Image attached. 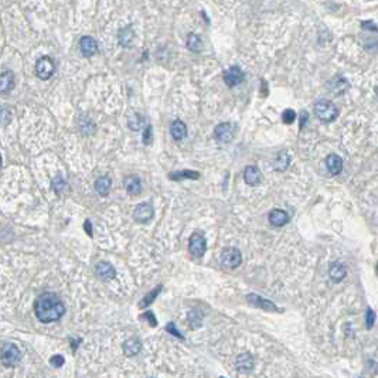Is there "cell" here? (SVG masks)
<instances>
[{
  "instance_id": "4fadbf2b",
  "label": "cell",
  "mask_w": 378,
  "mask_h": 378,
  "mask_svg": "<svg viewBox=\"0 0 378 378\" xmlns=\"http://www.w3.org/2000/svg\"><path fill=\"white\" fill-rule=\"evenodd\" d=\"M135 40V31L132 28V26H126L121 28L118 31V41L122 47H126V49H131L132 44H134Z\"/></svg>"
},
{
  "instance_id": "277c9868",
  "label": "cell",
  "mask_w": 378,
  "mask_h": 378,
  "mask_svg": "<svg viewBox=\"0 0 378 378\" xmlns=\"http://www.w3.org/2000/svg\"><path fill=\"white\" fill-rule=\"evenodd\" d=\"M243 262V255L240 252V249L234 248V246H230V248H225L222 249L221 252V264L227 268H238Z\"/></svg>"
},
{
  "instance_id": "ab89813d",
  "label": "cell",
  "mask_w": 378,
  "mask_h": 378,
  "mask_svg": "<svg viewBox=\"0 0 378 378\" xmlns=\"http://www.w3.org/2000/svg\"><path fill=\"white\" fill-rule=\"evenodd\" d=\"M84 230H85V232L89 237H92V225H91V221L89 220H86L84 222Z\"/></svg>"
},
{
  "instance_id": "cb8c5ba5",
  "label": "cell",
  "mask_w": 378,
  "mask_h": 378,
  "mask_svg": "<svg viewBox=\"0 0 378 378\" xmlns=\"http://www.w3.org/2000/svg\"><path fill=\"white\" fill-rule=\"evenodd\" d=\"M187 49L193 53H200L203 50V40L198 34H194V33H190L187 36Z\"/></svg>"
},
{
  "instance_id": "7bdbcfd3",
  "label": "cell",
  "mask_w": 378,
  "mask_h": 378,
  "mask_svg": "<svg viewBox=\"0 0 378 378\" xmlns=\"http://www.w3.org/2000/svg\"><path fill=\"white\" fill-rule=\"evenodd\" d=\"M0 167H1V156H0Z\"/></svg>"
},
{
  "instance_id": "5bb4252c",
  "label": "cell",
  "mask_w": 378,
  "mask_h": 378,
  "mask_svg": "<svg viewBox=\"0 0 378 378\" xmlns=\"http://www.w3.org/2000/svg\"><path fill=\"white\" fill-rule=\"evenodd\" d=\"M16 85V77L12 71H4L0 74V94L10 92Z\"/></svg>"
},
{
  "instance_id": "ba28073f",
  "label": "cell",
  "mask_w": 378,
  "mask_h": 378,
  "mask_svg": "<svg viewBox=\"0 0 378 378\" xmlns=\"http://www.w3.org/2000/svg\"><path fill=\"white\" fill-rule=\"evenodd\" d=\"M153 216H155V210H153V206L150 203H140L134 210L135 221H137L140 224H145L147 221H150L153 218Z\"/></svg>"
},
{
  "instance_id": "8d00e7d4",
  "label": "cell",
  "mask_w": 378,
  "mask_h": 378,
  "mask_svg": "<svg viewBox=\"0 0 378 378\" xmlns=\"http://www.w3.org/2000/svg\"><path fill=\"white\" fill-rule=\"evenodd\" d=\"M166 330L169 331V333H171L173 336H176V337H179V339H183V336L179 333V330L176 329V326H174V323H169L167 326H166Z\"/></svg>"
},
{
  "instance_id": "f546056e",
  "label": "cell",
  "mask_w": 378,
  "mask_h": 378,
  "mask_svg": "<svg viewBox=\"0 0 378 378\" xmlns=\"http://www.w3.org/2000/svg\"><path fill=\"white\" fill-rule=\"evenodd\" d=\"M189 320H190V324H191V327H200L201 326V320H203V313L200 312V310H193V312H190L189 313Z\"/></svg>"
},
{
  "instance_id": "6da1fadb",
  "label": "cell",
  "mask_w": 378,
  "mask_h": 378,
  "mask_svg": "<svg viewBox=\"0 0 378 378\" xmlns=\"http://www.w3.org/2000/svg\"><path fill=\"white\" fill-rule=\"evenodd\" d=\"M34 313L43 323H53L65 315V306L58 295L53 292L41 293L34 302Z\"/></svg>"
},
{
  "instance_id": "83f0119b",
  "label": "cell",
  "mask_w": 378,
  "mask_h": 378,
  "mask_svg": "<svg viewBox=\"0 0 378 378\" xmlns=\"http://www.w3.org/2000/svg\"><path fill=\"white\" fill-rule=\"evenodd\" d=\"M51 186H53V190H54L57 194H62V193H65V191L68 190V184H67V182L62 179L61 176H57V177L53 180Z\"/></svg>"
},
{
  "instance_id": "d4e9b609",
  "label": "cell",
  "mask_w": 378,
  "mask_h": 378,
  "mask_svg": "<svg viewBox=\"0 0 378 378\" xmlns=\"http://www.w3.org/2000/svg\"><path fill=\"white\" fill-rule=\"evenodd\" d=\"M162 288H163V286H162V285H159V286H156L153 291H150V292L147 293L146 296L142 299V302L139 303V307H140V309H146L147 306L152 305V303L155 302V299L158 297L159 293L162 292Z\"/></svg>"
},
{
  "instance_id": "3957f363",
  "label": "cell",
  "mask_w": 378,
  "mask_h": 378,
  "mask_svg": "<svg viewBox=\"0 0 378 378\" xmlns=\"http://www.w3.org/2000/svg\"><path fill=\"white\" fill-rule=\"evenodd\" d=\"M22 360V353L19 347L12 343H4L0 349V361L4 367L17 366Z\"/></svg>"
},
{
  "instance_id": "7a4b0ae2",
  "label": "cell",
  "mask_w": 378,
  "mask_h": 378,
  "mask_svg": "<svg viewBox=\"0 0 378 378\" xmlns=\"http://www.w3.org/2000/svg\"><path fill=\"white\" fill-rule=\"evenodd\" d=\"M315 115L319 121L324 123L333 122L339 116V109L337 107L327 99H322L315 104Z\"/></svg>"
},
{
  "instance_id": "9a60e30c",
  "label": "cell",
  "mask_w": 378,
  "mask_h": 378,
  "mask_svg": "<svg viewBox=\"0 0 378 378\" xmlns=\"http://www.w3.org/2000/svg\"><path fill=\"white\" fill-rule=\"evenodd\" d=\"M244 180L245 183L249 184V186H256V184L261 183L262 174L255 166H246L244 170Z\"/></svg>"
},
{
  "instance_id": "e575fe53",
  "label": "cell",
  "mask_w": 378,
  "mask_h": 378,
  "mask_svg": "<svg viewBox=\"0 0 378 378\" xmlns=\"http://www.w3.org/2000/svg\"><path fill=\"white\" fill-rule=\"evenodd\" d=\"M140 319H146V320H149V324H150L152 327H156V326H158V320H156V317H155V315H153L150 310L145 312V313L140 316Z\"/></svg>"
},
{
  "instance_id": "8fae6325",
  "label": "cell",
  "mask_w": 378,
  "mask_h": 378,
  "mask_svg": "<svg viewBox=\"0 0 378 378\" xmlns=\"http://www.w3.org/2000/svg\"><path fill=\"white\" fill-rule=\"evenodd\" d=\"M123 186H125V190L131 195H139L142 193V182L137 176L134 174L126 176L123 180Z\"/></svg>"
},
{
  "instance_id": "4316f807",
  "label": "cell",
  "mask_w": 378,
  "mask_h": 378,
  "mask_svg": "<svg viewBox=\"0 0 378 378\" xmlns=\"http://www.w3.org/2000/svg\"><path fill=\"white\" fill-rule=\"evenodd\" d=\"M171 180H183V179H198L200 177V174L197 173V171L193 170H183V171H176V173H171L170 176Z\"/></svg>"
},
{
  "instance_id": "b9f144b4",
  "label": "cell",
  "mask_w": 378,
  "mask_h": 378,
  "mask_svg": "<svg viewBox=\"0 0 378 378\" xmlns=\"http://www.w3.org/2000/svg\"><path fill=\"white\" fill-rule=\"evenodd\" d=\"M376 272H377V275H378V264H377V267H376Z\"/></svg>"
},
{
  "instance_id": "e0dca14e",
  "label": "cell",
  "mask_w": 378,
  "mask_h": 378,
  "mask_svg": "<svg viewBox=\"0 0 378 378\" xmlns=\"http://www.w3.org/2000/svg\"><path fill=\"white\" fill-rule=\"evenodd\" d=\"M95 273L104 279H113L116 276V270L109 262H99L95 267Z\"/></svg>"
},
{
  "instance_id": "d590c367",
  "label": "cell",
  "mask_w": 378,
  "mask_h": 378,
  "mask_svg": "<svg viewBox=\"0 0 378 378\" xmlns=\"http://www.w3.org/2000/svg\"><path fill=\"white\" fill-rule=\"evenodd\" d=\"M152 136H153L152 125H147L146 131H145V134H143V143H145V145H150V143H152Z\"/></svg>"
},
{
  "instance_id": "30bf717a",
  "label": "cell",
  "mask_w": 378,
  "mask_h": 378,
  "mask_svg": "<svg viewBox=\"0 0 378 378\" xmlns=\"http://www.w3.org/2000/svg\"><path fill=\"white\" fill-rule=\"evenodd\" d=\"M80 49L84 57H92L98 51V43L91 36H84L80 40Z\"/></svg>"
},
{
  "instance_id": "44dd1931",
  "label": "cell",
  "mask_w": 378,
  "mask_h": 378,
  "mask_svg": "<svg viewBox=\"0 0 378 378\" xmlns=\"http://www.w3.org/2000/svg\"><path fill=\"white\" fill-rule=\"evenodd\" d=\"M110 186H112V182H110L109 177L108 176H101V177H98L97 182H95V190H97L98 194L105 197L109 193Z\"/></svg>"
},
{
  "instance_id": "ffe728a7",
  "label": "cell",
  "mask_w": 378,
  "mask_h": 378,
  "mask_svg": "<svg viewBox=\"0 0 378 378\" xmlns=\"http://www.w3.org/2000/svg\"><path fill=\"white\" fill-rule=\"evenodd\" d=\"M170 134L174 140H182V139H184V137L187 136V126H186V123H184L183 121H180V119L174 121L170 126Z\"/></svg>"
},
{
  "instance_id": "5b68a950",
  "label": "cell",
  "mask_w": 378,
  "mask_h": 378,
  "mask_svg": "<svg viewBox=\"0 0 378 378\" xmlns=\"http://www.w3.org/2000/svg\"><path fill=\"white\" fill-rule=\"evenodd\" d=\"M55 71V65L54 61L50 58L49 55H44L41 58H38L36 62V74L40 80H50L53 77V74Z\"/></svg>"
},
{
  "instance_id": "836d02e7",
  "label": "cell",
  "mask_w": 378,
  "mask_h": 378,
  "mask_svg": "<svg viewBox=\"0 0 378 378\" xmlns=\"http://www.w3.org/2000/svg\"><path fill=\"white\" fill-rule=\"evenodd\" d=\"M374 322H376V313H374V310H371V309H367V313H366L367 329H371V327L374 326Z\"/></svg>"
},
{
  "instance_id": "8992f818",
  "label": "cell",
  "mask_w": 378,
  "mask_h": 378,
  "mask_svg": "<svg viewBox=\"0 0 378 378\" xmlns=\"http://www.w3.org/2000/svg\"><path fill=\"white\" fill-rule=\"evenodd\" d=\"M189 249L194 256H203L206 254L207 249V241L204 238V235L201 232H194L190 237V243H189Z\"/></svg>"
},
{
  "instance_id": "74e56055",
  "label": "cell",
  "mask_w": 378,
  "mask_h": 378,
  "mask_svg": "<svg viewBox=\"0 0 378 378\" xmlns=\"http://www.w3.org/2000/svg\"><path fill=\"white\" fill-rule=\"evenodd\" d=\"M307 118H309L307 112H306V110H303V112L300 113V122H299V125H300V126H299V129H300V131H302V129H303V128H305V126H306V122H307Z\"/></svg>"
},
{
  "instance_id": "1f68e13d",
  "label": "cell",
  "mask_w": 378,
  "mask_h": 378,
  "mask_svg": "<svg viewBox=\"0 0 378 378\" xmlns=\"http://www.w3.org/2000/svg\"><path fill=\"white\" fill-rule=\"evenodd\" d=\"M12 119V112L7 108H0V122L7 125Z\"/></svg>"
},
{
  "instance_id": "ac0fdd59",
  "label": "cell",
  "mask_w": 378,
  "mask_h": 378,
  "mask_svg": "<svg viewBox=\"0 0 378 378\" xmlns=\"http://www.w3.org/2000/svg\"><path fill=\"white\" fill-rule=\"evenodd\" d=\"M140 350H142V342L136 337L128 339L123 343V353L128 357H134L136 354L140 353Z\"/></svg>"
},
{
  "instance_id": "f35d334b",
  "label": "cell",
  "mask_w": 378,
  "mask_h": 378,
  "mask_svg": "<svg viewBox=\"0 0 378 378\" xmlns=\"http://www.w3.org/2000/svg\"><path fill=\"white\" fill-rule=\"evenodd\" d=\"M361 27L364 30H373V31H378V26L373 25V22H363Z\"/></svg>"
},
{
  "instance_id": "f1b7e54d",
  "label": "cell",
  "mask_w": 378,
  "mask_h": 378,
  "mask_svg": "<svg viewBox=\"0 0 378 378\" xmlns=\"http://www.w3.org/2000/svg\"><path fill=\"white\" fill-rule=\"evenodd\" d=\"M128 125H129V129H132V131H139V129L142 128V125H143V118H142L139 113H134V115L129 118Z\"/></svg>"
},
{
  "instance_id": "4dcf8cb0",
  "label": "cell",
  "mask_w": 378,
  "mask_h": 378,
  "mask_svg": "<svg viewBox=\"0 0 378 378\" xmlns=\"http://www.w3.org/2000/svg\"><path fill=\"white\" fill-rule=\"evenodd\" d=\"M282 121H283V123H286V125L293 123L296 121V112L293 109L283 110V113H282Z\"/></svg>"
},
{
  "instance_id": "7c38bea8",
  "label": "cell",
  "mask_w": 378,
  "mask_h": 378,
  "mask_svg": "<svg viewBox=\"0 0 378 378\" xmlns=\"http://www.w3.org/2000/svg\"><path fill=\"white\" fill-rule=\"evenodd\" d=\"M246 299H248V302H249L251 305L256 306V307H259V309H262V310H267V312H276V310H278V307L273 305L270 300L264 299V297H261V296H258V295H248Z\"/></svg>"
},
{
  "instance_id": "484cf974",
  "label": "cell",
  "mask_w": 378,
  "mask_h": 378,
  "mask_svg": "<svg viewBox=\"0 0 378 378\" xmlns=\"http://www.w3.org/2000/svg\"><path fill=\"white\" fill-rule=\"evenodd\" d=\"M288 166H289V156H288L286 152H281V153L276 156L275 162H273V169L278 171H283L286 170Z\"/></svg>"
},
{
  "instance_id": "2e32d148",
  "label": "cell",
  "mask_w": 378,
  "mask_h": 378,
  "mask_svg": "<svg viewBox=\"0 0 378 378\" xmlns=\"http://www.w3.org/2000/svg\"><path fill=\"white\" fill-rule=\"evenodd\" d=\"M288 221H289V216L283 210H272L269 213V222L273 227H283L285 224H288Z\"/></svg>"
},
{
  "instance_id": "ee69618b",
  "label": "cell",
  "mask_w": 378,
  "mask_h": 378,
  "mask_svg": "<svg viewBox=\"0 0 378 378\" xmlns=\"http://www.w3.org/2000/svg\"><path fill=\"white\" fill-rule=\"evenodd\" d=\"M220 378H224V377H220Z\"/></svg>"
},
{
  "instance_id": "9c48e42d",
  "label": "cell",
  "mask_w": 378,
  "mask_h": 378,
  "mask_svg": "<svg viewBox=\"0 0 378 378\" xmlns=\"http://www.w3.org/2000/svg\"><path fill=\"white\" fill-rule=\"evenodd\" d=\"M224 81L228 86L240 85L244 81V73L240 67L234 65L231 68H228L227 71H224Z\"/></svg>"
},
{
  "instance_id": "52a82bcc",
  "label": "cell",
  "mask_w": 378,
  "mask_h": 378,
  "mask_svg": "<svg viewBox=\"0 0 378 378\" xmlns=\"http://www.w3.org/2000/svg\"><path fill=\"white\" fill-rule=\"evenodd\" d=\"M234 135H235V128L231 123H220L214 129L216 140L220 142V143H230L232 140V137H234Z\"/></svg>"
},
{
  "instance_id": "603a6c76",
  "label": "cell",
  "mask_w": 378,
  "mask_h": 378,
  "mask_svg": "<svg viewBox=\"0 0 378 378\" xmlns=\"http://www.w3.org/2000/svg\"><path fill=\"white\" fill-rule=\"evenodd\" d=\"M237 367H238L240 371H244V373L245 371L252 370V367H254V358H252V355L248 353L238 355V358H237Z\"/></svg>"
},
{
  "instance_id": "d6986e66",
  "label": "cell",
  "mask_w": 378,
  "mask_h": 378,
  "mask_svg": "<svg viewBox=\"0 0 378 378\" xmlns=\"http://www.w3.org/2000/svg\"><path fill=\"white\" fill-rule=\"evenodd\" d=\"M326 166H327L330 174H333V176L340 174L343 170V159L339 155H329L326 159Z\"/></svg>"
},
{
  "instance_id": "7402d4cb",
  "label": "cell",
  "mask_w": 378,
  "mask_h": 378,
  "mask_svg": "<svg viewBox=\"0 0 378 378\" xmlns=\"http://www.w3.org/2000/svg\"><path fill=\"white\" fill-rule=\"evenodd\" d=\"M329 275L333 282H342L346 278V268L343 267L340 262H334L330 267Z\"/></svg>"
},
{
  "instance_id": "d6a6232c",
  "label": "cell",
  "mask_w": 378,
  "mask_h": 378,
  "mask_svg": "<svg viewBox=\"0 0 378 378\" xmlns=\"http://www.w3.org/2000/svg\"><path fill=\"white\" fill-rule=\"evenodd\" d=\"M64 363H65V360H64V357H62L61 354H55V355H53V357L50 358V364L53 367H55V368L62 367L64 366Z\"/></svg>"
},
{
  "instance_id": "60d3db41",
  "label": "cell",
  "mask_w": 378,
  "mask_h": 378,
  "mask_svg": "<svg viewBox=\"0 0 378 378\" xmlns=\"http://www.w3.org/2000/svg\"><path fill=\"white\" fill-rule=\"evenodd\" d=\"M376 94H377V97H378V86H376Z\"/></svg>"
}]
</instances>
